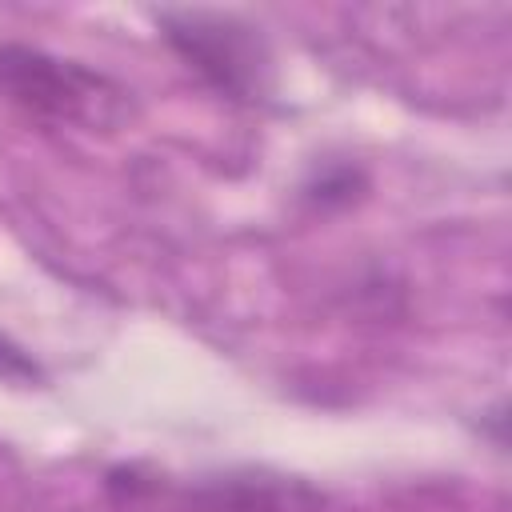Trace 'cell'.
Segmentation results:
<instances>
[{
	"label": "cell",
	"instance_id": "4",
	"mask_svg": "<svg viewBox=\"0 0 512 512\" xmlns=\"http://www.w3.org/2000/svg\"><path fill=\"white\" fill-rule=\"evenodd\" d=\"M0 376L4 380H28V376H36V368L24 360L20 348H12L8 340H0Z\"/></svg>",
	"mask_w": 512,
	"mask_h": 512
},
{
	"label": "cell",
	"instance_id": "3",
	"mask_svg": "<svg viewBox=\"0 0 512 512\" xmlns=\"http://www.w3.org/2000/svg\"><path fill=\"white\" fill-rule=\"evenodd\" d=\"M212 512H316L320 500L300 484H268V480H240L224 484L208 500Z\"/></svg>",
	"mask_w": 512,
	"mask_h": 512
},
{
	"label": "cell",
	"instance_id": "1",
	"mask_svg": "<svg viewBox=\"0 0 512 512\" xmlns=\"http://www.w3.org/2000/svg\"><path fill=\"white\" fill-rule=\"evenodd\" d=\"M0 96L28 116L88 132H116L136 120V100L124 84L24 44H0Z\"/></svg>",
	"mask_w": 512,
	"mask_h": 512
},
{
	"label": "cell",
	"instance_id": "2",
	"mask_svg": "<svg viewBox=\"0 0 512 512\" xmlns=\"http://www.w3.org/2000/svg\"><path fill=\"white\" fill-rule=\"evenodd\" d=\"M160 28H164L168 44L196 72H204L216 88H224L232 96L264 92V80L272 72V56H268L260 28L244 24L240 16L204 12V8L160 12Z\"/></svg>",
	"mask_w": 512,
	"mask_h": 512
}]
</instances>
